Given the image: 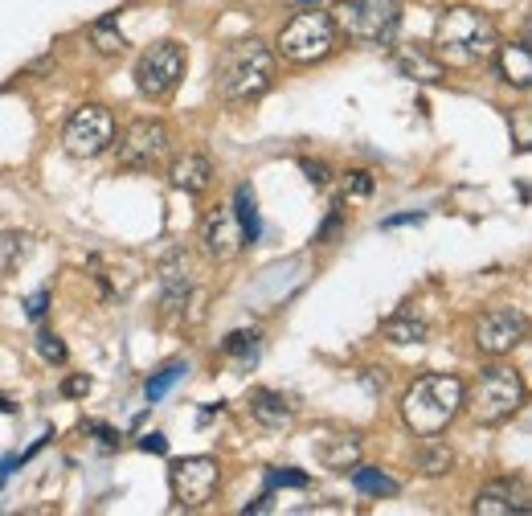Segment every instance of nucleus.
Segmentation results:
<instances>
[{"mask_svg":"<svg viewBox=\"0 0 532 516\" xmlns=\"http://www.w3.org/2000/svg\"><path fill=\"white\" fill-rule=\"evenodd\" d=\"M496 25L487 13L471 9V5H455V9H442L438 25H434V54L442 66H455V70H471L483 66L487 58L496 54Z\"/></svg>","mask_w":532,"mask_h":516,"instance_id":"1","label":"nucleus"},{"mask_svg":"<svg viewBox=\"0 0 532 516\" xmlns=\"http://www.w3.org/2000/svg\"><path fill=\"white\" fill-rule=\"evenodd\" d=\"M463 390L467 385L455 373H430L418 377L410 390L402 394V422L414 430L418 439L442 435L463 410Z\"/></svg>","mask_w":532,"mask_h":516,"instance_id":"2","label":"nucleus"},{"mask_svg":"<svg viewBox=\"0 0 532 516\" xmlns=\"http://www.w3.org/2000/svg\"><path fill=\"white\" fill-rule=\"evenodd\" d=\"M271 82H275V50L254 37L226 46V54L217 58V70H213V86L226 103H250L271 91Z\"/></svg>","mask_w":532,"mask_h":516,"instance_id":"3","label":"nucleus"},{"mask_svg":"<svg viewBox=\"0 0 532 516\" xmlns=\"http://www.w3.org/2000/svg\"><path fill=\"white\" fill-rule=\"evenodd\" d=\"M463 406L479 426H504L524 406V377L512 365H487L471 390H463Z\"/></svg>","mask_w":532,"mask_h":516,"instance_id":"4","label":"nucleus"},{"mask_svg":"<svg viewBox=\"0 0 532 516\" xmlns=\"http://www.w3.org/2000/svg\"><path fill=\"white\" fill-rule=\"evenodd\" d=\"M340 46V29L332 21V13H295L283 29H279V54L295 66H316L324 58H332Z\"/></svg>","mask_w":532,"mask_h":516,"instance_id":"5","label":"nucleus"},{"mask_svg":"<svg viewBox=\"0 0 532 516\" xmlns=\"http://www.w3.org/2000/svg\"><path fill=\"white\" fill-rule=\"evenodd\" d=\"M332 21L361 46H393L397 25H402V0H344Z\"/></svg>","mask_w":532,"mask_h":516,"instance_id":"6","label":"nucleus"},{"mask_svg":"<svg viewBox=\"0 0 532 516\" xmlns=\"http://www.w3.org/2000/svg\"><path fill=\"white\" fill-rule=\"evenodd\" d=\"M185 46H176V41H156V46H148L136 62V86L144 99H168L176 86H181L185 78Z\"/></svg>","mask_w":532,"mask_h":516,"instance_id":"7","label":"nucleus"},{"mask_svg":"<svg viewBox=\"0 0 532 516\" xmlns=\"http://www.w3.org/2000/svg\"><path fill=\"white\" fill-rule=\"evenodd\" d=\"M62 144L70 156L78 160H95L103 156L111 144H115V115L99 103H86L78 107L70 119H66V132H62Z\"/></svg>","mask_w":532,"mask_h":516,"instance_id":"8","label":"nucleus"},{"mask_svg":"<svg viewBox=\"0 0 532 516\" xmlns=\"http://www.w3.org/2000/svg\"><path fill=\"white\" fill-rule=\"evenodd\" d=\"M172 148V136L160 119H136L119 136L115 144V156H119V168H131V172H152L156 164H164Z\"/></svg>","mask_w":532,"mask_h":516,"instance_id":"9","label":"nucleus"},{"mask_svg":"<svg viewBox=\"0 0 532 516\" xmlns=\"http://www.w3.org/2000/svg\"><path fill=\"white\" fill-rule=\"evenodd\" d=\"M168 484H172V496H176V504H181V508H201V504L213 500V492L221 484V467L209 455L176 459L168 467Z\"/></svg>","mask_w":532,"mask_h":516,"instance_id":"10","label":"nucleus"},{"mask_svg":"<svg viewBox=\"0 0 532 516\" xmlns=\"http://www.w3.org/2000/svg\"><path fill=\"white\" fill-rule=\"evenodd\" d=\"M524 332H528V324L516 308H492V312H483L479 324H475V349L483 357H504L524 340Z\"/></svg>","mask_w":532,"mask_h":516,"instance_id":"11","label":"nucleus"},{"mask_svg":"<svg viewBox=\"0 0 532 516\" xmlns=\"http://www.w3.org/2000/svg\"><path fill=\"white\" fill-rule=\"evenodd\" d=\"M86 263H91V271H95L107 299H127L131 287H136L140 275H144V263L136 254H91Z\"/></svg>","mask_w":532,"mask_h":516,"instance_id":"12","label":"nucleus"},{"mask_svg":"<svg viewBox=\"0 0 532 516\" xmlns=\"http://www.w3.org/2000/svg\"><path fill=\"white\" fill-rule=\"evenodd\" d=\"M201 242H205V254L213 258V263H230V258H238L242 246H246V234H242V222L234 218V209H217L201 230Z\"/></svg>","mask_w":532,"mask_h":516,"instance_id":"13","label":"nucleus"},{"mask_svg":"<svg viewBox=\"0 0 532 516\" xmlns=\"http://www.w3.org/2000/svg\"><path fill=\"white\" fill-rule=\"evenodd\" d=\"M168 181H172V189H181V193L197 197V193H205V189L213 185V164H209V156H201V152H185V156L172 160Z\"/></svg>","mask_w":532,"mask_h":516,"instance_id":"14","label":"nucleus"},{"mask_svg":"<svg viewBox=\"0 0 532 516\" xmlns=\"http://www.w3.org/2000/svg\"><path fill=\"white\" fill-rule=\"evenodd\" d=\"M185 299H189V258L181 250H172L160 263V304L164 312H176L185 308Z\"/></svg>","mask_w":532,"mask_h":516,"instance_id":"15","label":"nucleus"},{"mask_svg":"<svg viewBox=\"0 0 532 516\" xmlns=\"http://www.w3.org/2000/svg\"><path fill=\"white\" fill-rule=\"evenodd\" d=\"M393 66L402 70L406 78L426 82V86H434V82L447 78V66H442L438 54L426 50V46H397V50H393Z\"/></svg>","mask_w":532,"mask_h":516,"instance_id":"16","label":"nucleus"},{"mask_svg":"<svg viewBox=\"0 0 532 516\" xmlns=\"http://www.w3.org/2000/svg\"><path fill=\"white\" fill-rule=\"evenodd\" d=\"M479 516H528V496L516 488V484H508V480H500V484H487L479 496H475V504H471Z\"/></svg>","mask_w":532,"mask_h":516,"instance_id":"17","label":"nucleus"},{"mask_svg":"<svg viewBox=\"0 0 532 516\" xmlns=\"http://www.w3.org/2000/svg\"><path fill=\"white\" fill-rule=\"evenodd\" d=\"M250 414H254V422L266 426V430H287V426L295 422V406H291L283 394H275V390H258Z\"/></svg>","mask_w":532,"mask_h":516,"instance_id":"18","label":"nucleus"},{"mask_svg":"<svg viewBox=\"0 0 532 516\" xmlns=\"http://www.w3.org/2000/svg\"><path fill=\"white\" fill-rule=\"evenodd\" d=\"M316 459L328 471H348V467L361 463V439L357 435H328V439H320Z\"/></svg>","mask_w":532,"mask_h":516,"instance_id":"19","label":"nucleus"},{"mask_svg":"<svg viewBox=\"0 0 532 516\" xmlns=\"http://www.w3.org/2000/svg\"><path fill=\"white\" fill-rule=\"evenodd\" d=\"M496 62H500L504 82H512L516 91H528V82H532V54H528L524 41H516V46H496Z\"/></svg>","mask_w":532,"mask_h":516,"instance_id":"20","label":"nucleus"},{"mask_svg":"<svg viewBox=\"0 0 532 516\" xmlns=\"http://www.w3.org/2000/svg\"><path fill=\"white\" fill-rule=\"evenodd\" d=\"M426 332H430L426 320H418V316H410V312H397V316L381 320V336L393 340V344H422Z\"/></svg>","mask_w":532,"mask_h":516,"instance_id":"21","label":"nucleus"},{"mask_svg":"<svg viewBox=\"0 0 532 516\" xmlns=\"http://www.w3.org/2000/svg\"><path fill=\"white\" fill-rule=\"evenodd\" d=\"M352 488H357L361 496H397L402 492V484H397L393 476H385L381 467H352Z\"/></svg>","mask_w":532,"mask_h":516,"instance_id":"22","label":"nucleus"},{"mask_svg":"<svg viewBox=\"0 0 532 516\" xmlns=\"http://www.w3.org/2000/svg\"><path fill=\"white\" fill-rule=\"evenodd\" d=\"M414 463H418V471H422V476L438 480V476H447V471H451L455 455H451V447H447V443H434V435H430V439H426V443L418 447Z\"/></svg>","mask_w":532,"mask_h":516,"instance_id":"23","label":"nucleus"},{"mask_svg":"<svg viewBox=\"0 0 532 516\" xmlns=\"http://www.w3.org/2000/svg\"><path fill=\"white\" fill-rule=\"evenodd\" d=\"M234 218L242 222L246 242H258L262 222H258V197H254V189H250V185H238V193H234Z\"/></svg>","mask_w":532,"mask_h":516,"instance_id":"24","label":"nucleus"},{"mask_svg":"<svg viewBox=\"0 0 532 516\" xmlns=\"http://www.w3.org/2000/svg\"><path fill=\"white\" fill-rule=\"evenodd\" d=\"M91 41H95V50H99V54H123V50H127V37L119 33L115 17L95 21V25H91Z\"/></svg>","mask_w":532,"mask_h":516,"instance_id":"25","label":"nucleus"},{"mask_svg":"<svg viewBox=\"0 0 532 516\" xmlns=\"http://www.w3.org/2000/svg\"><path fill=\"white\" fill-rule=\"evenodd\" d=\"M189 373V365H181V361H176V365H168V369H160L156 377H148V385H144V394H148V402H160L168 390H172V385L176 381H181Z\"/></svg>","mask_w":532,"mask_h":516,"instance_id":"26","label":"nucleus"},{"mask_svg":"<svg viewBox=\"0 0 532 516\" xmlns=\"http://www.w3.org/2000/svg\"><path fill=\"white\" fill-rule=\"evenodd\" d=\"M221 349H226L230 357H242V361H254L258 357V332H230L226 336V344H221Z\"/></svg>","mask_w":532,"mask_h":516,"instance_id":"27","label":"nucleus"},{"mask_svg":"<svg viewBox=\"0 0 532 516\" xmlns=\"http://www.w3.org/2000/svg\"><path fill=\"white\" fill-rule=\"evenodd\" d=\"M37 353L46 357L50 365H66V357H70L66 344H62V336H54V332H41V336H37Z\"/></svg>","mask_w":532,"mask_h":516,"instance_id":"28","label":"nucleus"},{"mask_svg":"<svg viewBox=\"0 0 532 516\" xmlns=\"http://www.w3.org/2000/svg\"><path fill=\"white\" fill-rule=\"evenodd\" d=\"M271 488H307V471L299 467H271Z\"/></svg>","mask_w":532,"mask_h":516,"instance_id":"29","label":"nucleus"},{"mask_svg":"<svg viewBox=\"0 0 532 516\" xmlns=\"http://www.w3.org/2000/svg\"><path fill=\"white\" fill-rule=\"evenodd\" d=\"M344 193H352V197H369V193H373V172H365V168L348 172V181H344Z\"/></svg>","mask_w":532,"mask_h":516,"instance_id":"30","label":"nucleus"},{"mask_svg":"<svg viewBox=\"0 0 532 516\" xmlns=\"http://www.w3.org/2000/svg\"><path fill=\"white\" fill-rule=\"evenodd\" d=\"M299 168L307 172V181H312L316 189H324V185L332 181V172H328V164H324V160H299Z\"/></svg>","mask_w":532,"mask_h":516,"instance_id":"31","label":"nucleus"},{"mask_svg":"<svg viewBox=\"0 0 532 516\" xmlns=\"http://www.w3.org/2000/svg\"><path fill=\"white\" fill-rule=\"evenodd\" d=\"M62 394H66V398H86V394H91V377H86V373L66 377V381H62Z\"/></svg>","mask_w":532,"mask_h":516,"instance_id":"32","label":"nucleus"},{"mask_svg":"<svg viewBox=\"0 0 532 516\" xmlns=\"http://www.w3.org/2000/svg\"><path fill=\"white\" fill-rule=\"evenodd\" d=\"M46 308H50V291H33V295L25 299L29 320H41V316H46Z\"/></svg>","mask_w":532,"mask_h":516,"instance_id":"33","label":"nucleus"},{"mask_svg":"<svg viewBox=\"0 0 532 516\" xmlns=\"http://www.w3.org/2000/svg\"><path fill=\"white\" fill-rule=\"evenodd\" d=\"M140 451H148V455H168V439L160 435V430H152V435L140 439Z\"/></svg>","mask_w":532,"mask_h":516,"instance_id":"34","label":"nucleus"},{"mask_svg":"<svg viewBox=\"0 0 532 516\" xmlns=\"http://www.w3.org/2000/svg\"><path fill=\"white\" fill-rule=\"evenodd\" d=\"M336 234H340V209H332V213H328V222H324V230H320V238H316V242H332Z\"/></svg>","mask_w":532,"mask_h":516,"instance_id":"35","label":"nucleus"},{"mask_svg":"<svg viewBox=\"0 0 532 516\" xmlns=\"http://www.w3.org/2000/svg\"><path fill=\"white\" fill-rule=\"evenodd\" d=\"M86 430H95V435H99L107 447H115V443H119V435H115L111 426H103V422H86Z\"/></svg>","mask_w":532,"mask_h":516,"instance_id":"36","label":"nucleus"},{"mask_svg":"<svg viewBox=\"0 0 532 516\" xmlns=\"http://www.w3.org/2000/svg\"><path fill=\"white\" fill-rule=\"evenodd\" d=\"M410 222H422V213H402V218H385V230H393V226H410Z\"/></svg>","mask_w":532,"mask_h":516,"instance_id":"37","label":"nucleus"},{"mask_svg":"<svg viewBox=\"0 0 532 516\" xmlns=\"http://www.w3.org/2000/svg\"><path fill=\"white\" fill-rule=\"evenodd\" d=\"M271 504H275V500H271V496H262V500H254V504H250V508H246V512H271Z\"/></svg>","mask_w":532,"mask_h":516,"instance_id":"38","label":"nucleus"},{"mask_svg":"<svg viewBox=\"0 0 532 516\" xmlns=\"http://www.w3.org/2000/svg\"><path fill=\"white\" fill-rule=\"evenodd\" d=\"M0 414H17V406H13L9 398H0Z\"/></svg>","mask_w":532,"mask_h":516,"instance_id":"39","label":"nucleus"}]
</instances>
